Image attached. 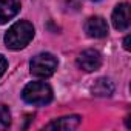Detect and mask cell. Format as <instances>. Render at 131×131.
<instances>
[{"label":"cell","mask_w":131,"mask_h":131,"mask_svg":"<svg viewBox=\"0 0 131 131\" xmlns=\"http://www.w3.org/2000/svg\"><path fill=\"white\" fill-rule=\"evenodd\" d=\"M32 37H34V26L29 22L22 20L14 23L8 29V32L5 34V43L11 49H22L32 40Z\"/></svg>","instance_id":"1"},{"label":"cell","mask_w":131,"mask_h":131,"mask_svg":"<svg viewBox=\"0 0 131 131\" xmlns=\"http://www.w3.org/2000/svg\"><path fill=\"white\" fill-rule=\"evenodd\" d=\"M22 97L31 105H46L52 100V90L45 82H31L23 88Z\"/></svg>","instance_id":"2"},{"label":"cell","mask_w":131,"mask_h":131,"mask_svg":"<svg viewBox=\"0 0 131 131\" xmlns=\"http://www.w3.org/2000/svg\"><path fill=\"white\" fill-rule=\"evenodd\" d=\"M29 68H31V74L36 77H42V79L49 77L57 70V59L49 52L37 54L36 57H32Z\"/></svg>","instance_id":"3"},{"label":"cell","mask_w":131,"mask_h":131,"mask_svg":"<svg viewBox=\"0 0 131 131\" xmlns=\"http://www.w3.org/2000/svg\"><path fill=\"white\" fill-rule=\"evenodd\" d=\"M76 62H77V67L80 70H83L86 73H91V71H96V70L100 68L102 57L96 49H86V51L79 54Z\"/></svg>","instance_id":"4"},{"label":"cell","mask_w":131,"mask_h":131,"mask_svg":"<svg viewBox=\"0 0 131 131\" xmlns=\"http://www.w3.org/2000/svg\"><path fill=\"white\" fill-rule=\"evenodd\" d=\"M85 31L90 37L102 39V37H106V34H108V25H106L105 19H102L99 16H94V17H90L86 20Z\"/></svg>","instance_id":"5"},{"label":"cell","mask_w":131,"mask_h":131,"mask_svg":"<svg viewBox=\"0 0 131 131\" xmlns=\"http://www.w3.org/2000/svg\"><path fill=\"white\" fill-rule=\"evenodd\" d=\"M113 25L119 31H125L129 28V5L128 3H120L116 6L113 11Z\"/></svg>","instance_id":"6"},{"label":"cell","mask_w":131,"mask_h":131,"mask_svg":"<svg viewBox=\"0 0 131 131\" xmlns=\"http://www.w3.org/2000/svg\"><path fill=\"white\" fill-rule=\"evenodd\" d=\"M20 11V0H0V25L11 20Z\"/></svg>","instance_id":"7"},{"label":"cell","mask_w":131,"mask_h":131,"mask_svg":"<svg viewBox=\"0 0 131 131\" xmlns=\"http://www.w3.org/2000/svg\"><path fill=\"white\" fill-rule=\"evenodd\" d=\"M80 125V117L79 116H67V117H60L56 119L52 122H49L45 128L46 129H65V131H70V129H76Z\"/></svg>","instance_id":"8"},{"label":"cell","mask_w":131,"mask_h":131,"mask_svg":"<svg viewBox=\"0 0 131 131\" xmlns=\"http://www.w3.org/2000/svg\"><path fill=\"white\" fill-rule=\"evenodd\" d=\"M113 91H114V83H113L110 79H106V77L99 79V80L93 85V94L100 96V97L111 96Z\"/></svg>","instance_id":"9"},{"label":"cell","mask_w":131,"mask_h":131,"mask_svg":"<svg viewBox=\"0 0 131 131\" xmlns=\"http://www.w3.org/2000/svg\"><path fill=\"white\" fill-rule=\"evenodd\" d=\"M9 123H11V113H9L6 105L0 103V129L8 128Z\"/></svg>","instance_id":"10"},{"label":"cell","mask_w":131,"mask_h":131,"mask_svg":"<svg viewBox=\"0 0 131 131\" xmlns=\"http://www.w3.org/2000/svg\"><path fill=\"white\" fill-rule=\"evenodd\" d=\"M6 68H8V62H6V59L0 54V77L3 76V73L6 71Z\"/></svg>","instance_id":"11"},{"label":"cell","mask_w":131,"mask_h":131,"mask_svg":"<svg viewBox=\"0 0 131 131\" xmlns=\"http://www.w3.org/2000/svg\"><path fill=\"white\" fill-rule=\"evenodd\" d=\"M128 43H129V36H126V37H125V40H123V48H125L126 51L129 49V45H128Z\"/></svg>","instance_id":"12"}]
</instances>
